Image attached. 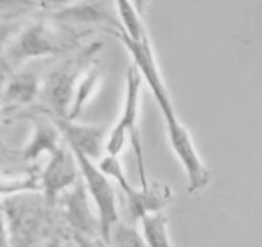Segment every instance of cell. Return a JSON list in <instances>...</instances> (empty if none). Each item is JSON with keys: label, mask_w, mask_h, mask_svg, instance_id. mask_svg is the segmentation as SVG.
Returning a JSON list of instances; mask_svg holds the SVG:
<instances>
[{"label": "cell", "mask_w": 262, "mask_h": 247, "mask_svg": "<svg viewBox=\"0 0 262 247\" xmlns=\"http://www.w3.org/2000/svg\"><path fill=\"white\" fill-rule=\"evenodd\" d=\"M13 235L17 247H36L43 231V214L36 204H18L10 208Z\"/></svg>", "instance_id": "cell-11"}, {"label": "cell", "mask_w": 262, "mask_h": 247, "mask_svg": "<svg viewBox=\"0 0 262 247\" xmlns=\"http://www.w3.org/2000/svg\"><path fill=\"white\" fill-rule=\"evenodd\" d=\"M54 122L71 150L79 151L91 160L101 158L102 149H105V126L77 125L68 118L59 117Z\"/></svg>", "instance_id": "cell-7"}, {"label": "cell", "mask_w": 262, "mask_h": 247, "mask_svg": "<svg viewBox=\"0 0 262 247\" xmlns=\"http://www.w3.org/2000/svg\"><path fill=\"white\" fill-rule=\"evenodd\" d=\"M72 38L64 32L49 27L45 23H38L28 28L18 43L13 46L10 56L15 60L32 56L49 55L61 53L71 46Z\"/></svg>", "instance_id": "cell-6"}, {"label": "cell", "mask_w": 262, "mask_h": 247, "mask_svg": "<svg viewBox=\"0 0 262 247\" xmlns=\"http://www.w3.org/2000/svg\"><path fill=\"white\" fill-rule=\"evenodd\" d=\"M113 32L122 41L125 49L129 51L130 56L133 59V63H135L133 66L137 68V71L140 72L143 81L150 87L151 92H152L154 97H155L164 118L176 115L170 96H169V92L166 90L163 78H161L158 64H156L155 55H154V50L150 44V38H146L145 41L137 43V41L130 40L119 27L113 31Z\"/></svg>", "instance_id": "cell-3"}, {"label": "cell", "mask_w": 262, "mask_h": 247, "mask_svg": "<svg viewBox=\"0 0 262 247\" xmlns=\"http://www.w3.org/2000/svg\"><path fill=\"white\" fill-rule=\"evenodd\" d=\"M37 92V81L32 74L23 73L13 78L5 91V101L8 104H23L31 101Z\"/></svg>", "instance_id": "cell-16"}, {"label": "cell", "mask_w": 262, "mask_h": 247, "mask_svg": "<svg viewBox=\"0 0 262 247\" xmlns=\"http://www.w3.org/2000/svg\"><path fill=\"white\" fill-rule=\"evenodd\" d=\"M100 78H101V68L99 66L92 67L89 71L84 72L83 77L79 78L78 84L76 86V91H74L73 101H72L71 110H69L68 119L74 120V118L79 114V112L84 107V104L89 101L90 96L96 90Z\"/></svg>", "instance_id": "cell-14"}, {"label": "cell", "mask_w": 262, "mask_h": 247, "mask_svg": "<svg viewBox=\"0 0 262 247\" xmlns=\"http://www.w3.org/2000/svg\"><path fill=\"white\" fill-rule=\"evenodd\" d=\"M59 132L58 127H56L55 122L51 125L49 120L40 119L36 122V132L33 136V140L31 145L27 149V158L35 159L40 155L43 151H48L51 155L55 154L59 150Z\"/></svg>", "instance_id": "cell-12"}, {"label": "cell", "mask_w": 262, "mask_h": 247, "mask_svg": "<svg viewBox=\"0 0 262 247\" xmlns=\"http://www.w3.org/2000/svg\"><path fill=\"white\" fill-rule=\"evenodd\" d=\"M141 235L147 247H173L164 213L147 215L140 220Z\"/></svg>", "instance_id": "cell-13"}, {"label": "cell", "mask_w": 262, "mask_h": 247, "mask_svg": "<svg viewBox=\"0 0 262 247\" xmlns=\"http://www.w3.org/2000/svg\"><path fill=\"white\" fill-rule=\"evenodd\" d=\"M64 217L72 227V232L100 238L99 218L91 213L83 182H77L67 194L64 201Z\"/></svg>", "instance_id": "cell-10"}, {"label": "cell", "mask_w": 262, "mask_h": 247, "mask_svg": "<svg viewBox=\"0 0 262 247\" xmlns=\"http://www.w3.org/2000/svg\"><path fill=\"white\" fill-rule=\"evenodd\" d=\"M97 167L100 168V171L107 177V178H113L119 187L122 189V191L127 192L130 189V183L128 181V178L125 177L124 171H123L122 163H120L119 158L118 156H112V155H105L100 159Z\"/></svg>", "instance_id": "cell-18"}, {"label": "cell", "mask_w": 262, "mask_h": 247, "mask_svg": "<svg viewBox=\"0 0 262 247\" xmlns=\"http://www.w3.org/2000/svg\"><path fill=\"white\" fill-rule=\"evenodd\" d=\"M107 247H147L142 235L133 225L119 222L112 231Z\"/></svg>", "instance_id": "cell-17"}, {"label": "cell", "mask_w": 262, "mask_h": 247, "mask_svg": "<svg viewBox=\"0 0 262 247\" xmlns=\"http://www.w3.org/2000/svg\"><path fill=\"white\" fill-rule=\"evenodd\" d=\"M72 240L76 247H107L100 238H92L77 232H72Z\"/></svg>", "instance_id": "cell-19"}, {"label": "cell", "mask_w": 262, "mask_h": 247, "mask_svg": "<svg viewBox=\"0 0 262 247\" xmlns=\"http://www.w3.org/2000/svg\"><path fill=\"white\" fill-rule=\"evenodd\" d=\"M127 209L133 222H140L147 215L163 213L173 199L171 189L161 182H152L140 190L130 187L127 192Z\"/></svg>", "instance_id": "cell-9"}, {"label": "cell", "mask_w": 262, "mask_h": 247, "mask_svg": "<svg viewBox=\"0 0 262 247\" xmlns=\"http://www.w3.org/2000/svg\"><path fill=\"white\" fill-rule=\"evenodd\" d=\"M117 9L119 13L120 20H122V26L119 28L130 40L141 43V41L148 38L145 25H143L135 5L130 4L129 2L122 0V2H117Z\"/></svg>", "instance_id": "cell-15"}, {"label": "cell", "mask_w": 262, "mask_h": 247, "mask_svg": "<svg viewBox=\"0 0 262 247\" xmlns=\"http://www.w3.org/2000/svg\"><path fill=\"white\" fill-rule=\"evenodd\" d=\"M40 247H61V241L59 237H53L49 238L43 245H41Z\"/></svg>", "instance_id": "cell-20"}, {"label": "cell", "mask_w": 262, "mask_h": 247, "mask_svg": "<svg viewBox=\"0 0 262 247\" xmlns=\"http://www.w3.org/2000/svg\"><path fill=\"white\" fill-rule=\"evenodd\" d=\"M141 85H142V77H141L140 72L135 66H130L128 68L127 79H125V96L122 113H120L118 122L115 123L109 136L106 137L105 150H106L107 155L119 156L124 148L125 141L129 137L133 151L136 154V159H137L141 187H146L148 184V181L146 177L142 141H141L140 128H138Z\"/></svg>", "instance_id": "cell-1"}, {"label": "cell", "mask_w": 262, "mask_h": 247, "mask_svg": "<svg viewBox=\"0 0 262 247\" xmlns=\"http://www.w3.org/2000/svg\"><path fill=\"white\" fill-rule=\"evenodd\" d=\"M78 164L72 150L60 148L53 154L42 173V187L46 200L54 202L59 194L72 189L77 183Z\"/></svg>", "instance_id": "cell-8"}, {"label": "cell", "mask_w": 262, "mask_h": 247, "mask_svg": "<svg viewBox=\"0 0 262 247\" xmlns=\"http://www.w3.org/2000/svg\"><path fill=\"white\" fill-rule=\"evenodd\" d=\"M72 153L76 156L79 173L82 174V182L86 187L87 194L91 196L97 210L100 240L107 246L113 228L120 222L114 189L109 178L100 171L99 167L95 166L94 160L89 159L79 151L72 150Z\"/></svg>", "instance_id": "cell-2"}, {"label": "cell", "mask_w": 262, "mask_h": 247, "mask_svg": "<svg viewBox=\"0 0 262 247\" xmlns=\"http://www.w3.org/2000/svg\"><path fill=\"white\" fill-rule=\"evenodd\" d=\"M92 53L94 50L91 49L82 56L67 61L46 79L43 95L51 109L56 113V117L68 118L76 86L84 73V67L90 63V54Z\"/></svg>", "instance_id": "cell-5"}, {"label": "cell", "mask_w": 262, "mask_h": 247, "mask_svg": "<svg viewBox=\"0 0 262 247\" xmlns=\"http://www.w3.org/2000/svg\"><path fill=\"white\" fill-rule=\"evenodd\" d=\"M168 131V138L177 159L183 167L188 182V192L196 194L209 184L210 173L200 158L193 140L186 126L182 125L177 115L164 118Z\"/></svg>", "instance_id": "cell-4"}]
</instances>
